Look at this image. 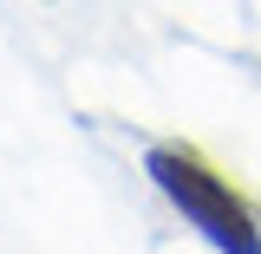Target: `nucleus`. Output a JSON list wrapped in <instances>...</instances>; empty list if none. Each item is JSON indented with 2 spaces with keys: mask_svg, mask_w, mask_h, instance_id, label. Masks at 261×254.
Masks as SVG:
<instances>
[{
  "mask_svg": "<svg viewBox=\"0 0 261 254\" xmlns=\"http://www.w3.org/2000/svg\"><path fill=\"white\" fill-rule=\"evenodd\" d=\"M144 176L163 189V202L216 254H261V209L202 150H190V144H150L144 150Z\"/></svg>",
  "mask_w": 261,
  "mask_h": 254,
  "instance_id": "nucleus-1",
  "label": "nucleus"
}]
</instances>
